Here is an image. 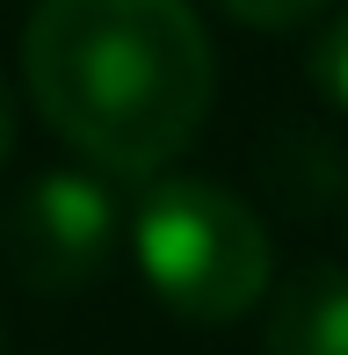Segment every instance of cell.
<instances>
[{
    "instance_id": "1",
    "label": "cell",
    "mask_w": 348,
    "mask_h": 355,
    "mask_svg": "<svg viewBox=\"0 0 348 355\" xmlns=\"http://www.w3.org/2000/svg\"><path fill=\"white\" fill-rule=\"evenodd\" d=\"M22 73L44 123L102 174H160L218 94V58L189 0H44Z\"/></svg>"
},
{
    "instance_id": "2",
    "label": "cell",
    "mask_w": 348,
    "mask_h": 355,
    "mask_svg": "<svg viewBox=\"0 0 348 355\" xmlns=\"http://www.w3.org/2000/svg\"><path fill=\"white\" fill-rule=\"evenodd\" d=\"M131 247L153 297L196 327L254 312L268 290V232L218 182H153L131 218Z\"/></svg>"
},
{
    "instance_id": "3",
    "label": "cell",
    "mask_w": 348,
    "mask_h": 355,
    "mask_svg": "<svg viewBox=\"0 0 348 355\" xmlns=\"http://www.w3.org/2000/svg\"><path fill=\"white\" fill-rule=\"evenodd\" d=\"M116 196L102 174H37L0 218V254L29 290H80L116 254Z\"/></svg>"
},
{
    "instance_id": "4",
    "label": "cell",
    "mask_w": 348,
    "mask_h": 355,
    "mask_svg": "<svg viewBox=\"0 0 348 355\" xmlns=\"http://www.w3.org/2000/svg\"><path fill=\"white\" fill-rule=\"evenodd\" d=\"M268 355H348V268H297L268 312Z\"/></svg>"
},
{
    "instance_id": "5",
    "label": "cell",
    "mask_w": 348,
    "mask_h": 355,
    "mask_svg": "<svg viewBox=\"0 0 348 355\" xmlns=\"http://www.w3.org/2000/svg\"><path fill=\"white\" fill-rule=\"evenodd\" d=\"M312 80L327 87V102H341V109H348V15L320 37V51H312Z\"/></svg>"
},
{
    "instance_id": "6",
    "label": "cell",
    "mask_w": 348,
    "mask_h": 355,
    "mask_svg": "<svg viewBox=\"0 0 348 355\" xmlns=\"http://www.w3.org/2000/svg\"><path fill=\"white\" fill-rule=\"evenodd\" d=\"M218 8L240 15V22H254V29H290V22H312L327 0H218Z\"/></svg>"
},
{
    "instance_id": "7",
    "label": "cell",
    "mask_w": 348,
    "mask_h": 355,
    "mask_svg": "<svg viewBox=\"0 0 348 355\" xmlns=\"http://www.w3.org/2000/svg\"><path fill=\"white\" fill-rule=\"evenodd\" d=\"M8 145H15V94H8V80H0V159H8Z\"/></svg>"
},
{
    "instance_id": "8",
    "label": "cell",
    "mask_w": 348,
    "mask_h": 355,
    "mask_svg": "<svg viewBox=\"0 0 348 355\" xmlns=\"http://www.w3.org/2000/svg\"><path fill=\"white\" fill-rule=\"evenodd\" d=\"M0 355H8V334H0Z\"/></svg>"
}]
</instances>
